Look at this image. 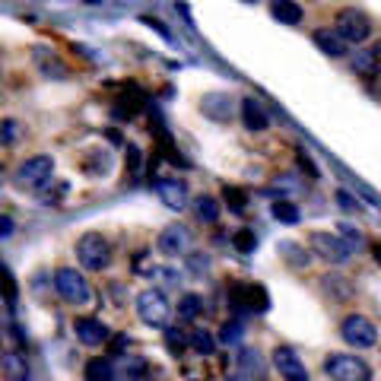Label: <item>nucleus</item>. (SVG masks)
Instances as JSON below:
<instances>
[{
    "label": "nucleus",
    "mask_w": 381,
    "mask_h": 381,
    "mask_svg": "<svg viewBox=\"0 0 381 381\" xmlns=\"http://www.w3.org/2000/svg\"><path fill=\"white\" fill-rule=\"evenodd\" d=\"M76 258H80V264L86 267V270L99 273L111 264V245H108L99 232H86L76 241Z\"/></svg>",
    "instance_id": "1"
},
{
    "label": "nucleus",
    "mask_w": 381,
    "mask_h": 381,
    "mask_svg": "<svg viewBox=\"0 0 381 381\" xmlns=\"http://www.w3.org/2000/svg\"><path fill=\"white\" fill-rule=\"evenodd\" d=\"M137 315H140V321L150 324V327H165V324H169V315H171V305L159 289H143L137 296Z\"/></svg>",
    "instance_id": "2"
},
{
    "label": "nucleus",
    "mask_w": 381,
    "mask_h": 381,
    "mask_svg": "<svg viewBox=\"0 0 381 381\" xmlns=\"http://www.w3.org/2000/svg\"><path fill=\"white\" fill-rule=\"evenodd\" d=\"M340 337L356 349H368L378 343V327L362 315H346L340 324Z\"/></svg>",
    "instance_id": "3"
},
{
    "label": "nucleus",
    "mask_w": 381,
    "mask_h": 381,
    "mask_svg": "<svg viewBox=\"0 0 381 381\" xmlns=\"http://www.w3.org/2000/svg\"><path fill=\"white\" fill-rule=\"evenodd\" d=\"M229 298H232L235 308L254 311V315H264V311L270 308V296H267V289L258 283H232Z\"/></svg>",
    "instance_id": "4"
},
{
    "label": "nucleus",
    "mask_w": 381,
    "mask_h": 381,
    "mask_svg": "<svg viewBox=\"0 0 381 381\" xmlns=\"http://www.w3.org/2000/svg\"><path fill=\"white\" fill-rule=\"evenodd\" d=\"M54 289L61 292V298H67L70 305H86L89 296H92L86 279H83V273H76L73 267H61V270L54 273Z\"/></svg>",
    "instance_id": "5"
},
{
    "label": "nucleus",
    "mask_w": 381,
    "mask_h": 381,
    "mask_svg": "<svg viewBox=\"0 0 381 381\" xmlns=\"http://www.w3.org/2000/svg\"><path fill=\"white\" fill-rule=\"evenodd\" d=\"M324 372L330 378H340V381H356V378H368V365L359 359V356H346V353H330L324 359Z\"/></svg>",
    "instance_id": "6"
},
{
    "label": "nucleus",
    "mask_w": 381,
    "mask_h": 381,
    "mask_svg": "<svg viewBox=\"0 0 381 381\" xmlns=\"http://www.w3.org/2000/svg\"><path fill=\"white\" fill-rule=\"evenodd\" d=\"M334 29L340 32L343 42H353V44L365 42V38L372 35V23H368L359 10H340L334 19Z\"/></svg>",
    "instance_id": "7"
},
{
    "label": "nucleus",
    "mask_w": 381,
    "mask_h": 381,
    "mask_svg": "<svg viewBox=\"0 0 381 381\" xmlns=\"http://www.w3.org/2000/svg\"><path fill=\"white\" fill-rule=\"evenodd\" d=\"M311 248H315V254H321L324 260H330V264H346L349 254H353L349 241H343L340 235H330V232L311 235Z\"/></svg>",
    "instance_id": "8"
},
{
    "label": "nucleus",
    "mask_w": 381,
    "mask_h": 381,
    "mask_svg": "<svg viewBox=\"0 0 381 381\" xmlns=\"http://www.w3.org/2000/svg\"><path fill=\"white\" fill-rule=\"evenodd\" d=\"M51 171H54L51 156H32L16 169V181L23 184V188H42L51 178Z\"/></svg>",
    "instance_id": "9"
},
{
    "label": "nucleus",
    "mask_w": 381,
    "mask_h": 381,
    "mask_svg": "<svg viewBox=\"0 0 381 381\" xmlns=\"http://www.w3.org/2000/svg\"><path fill=\"white\" fill-rule=\"evenodd\" d=\"M273 368H277L283 378H292V381H308V368L302 365L296 353L289 346H277L273 349Z\"/></svg>",
    "instance_id": "10"
},
{
    "label": "nucleus",
    "mask_w": 381,
    "mask_h": 381,
    "mask_svg": "<svg viewBox=\"0 0 381 381\" xmlns=\"http://www.w3.org/2000/svg\"><path fill=\"white\" fill-rule=\"evenodd\" d=\"M73 330H76V340L86 343V346H102V343H108V337H111V330H108L99 318H76Z\"/></svg>",
    "instance_id": "11"
},
{
    "label": "nucleus",
    "mask_w": 381,
    "mask_h": 381,
    "mask_svg": "<svg viewBox=\"0 0 381 381\" xmlns=\"http://www.w3.org/2000/svg\"><path fill=\"white\" fill-rule=\"evenodd\" d=\"M156 190H159V197H162L165 207H171V210L188 207V184H184L181 178H159Z\"/></svg>",
    "instance_id": "12"
},
{
    "label": "nucleus",
    "mask_w": 381,
    "mask_h": 381,
    "mask_svg": "<svg viewBox=\"0 0 381 381\" xmlns=\"http://www.w3.org/2000/svg\"><path fill=\"white\" fill-rule=\"evenodd\" d=\"M184 248H188V229L184 226L162 229V235H159V251L162 254H184Z\"/></svg>",
    "instance_id": "13"
},
{
    "label": "nucleus",
    "mask_w": 381,
    "mask_h": 381,
    "mask_svg": "<svg viewBox=\"0 0 381 381\" xmlns=\"http://www.w3.org/2000/svg\"><path fill=\"white\" fill-rule=\"evenodd\" d=\"M241 121H245V127H248V131H254V133L267 131V111H264V105H260L258 99H245V102H241Z\"/></svg>",
    "instance_id": "14"
},
{
    "label": "nucleus",
    "mask_w": 381,
    "mask_h": 381,
    "mask_svg": "<svg viewBox=\"0 0 381 381\" xmlns=\"http://www.w3.org/2000/svg\"><path fill=\"white\" fill-rule=\"evenodd\" d=\"M315 44L327 57H343V54H346V42L340 38V32H337V29H318L315 32Z\"/></svg>",
    "instance_id": "15"
},
{
    "label": "nucleus",
    "mask_w": 381,
    "mask_h": 381,
    "mask_svg": "<svg viewBox=\"0 0 381 381\" xmlns=\"http://www.w3.org/2000/svg\"><path fill=\"white\" fill-rule=\"evenodd\" d=\"M270 13H273V19H279L283 25H298L302 23V6H298L296 0H273Z\"/></svg>",
    "instance_id": "16"
},
{
    "label": "nucleus",
    "mask_w": 381,
    "mask_h": 381,
    "mask_svg": "<svg viewBox=\"0 0 381 381\" xmlns=\"http://www.w3.org/2000/svg\"><path fill=\"white\" fill-rule=\"evenodd\" d=\"M200 311H203V298H200V296L188 292V296L178 298V318H181V321H194Z\"/></svg>",
    "instance_id": "17"
},
{
    "label": "nucleus",
    "mask_w": 381,
    "mask_h": 381,
    "mask_svg": "<svg viewBox=\"0 0 381 381\" xmlns=\"http://www.w3.org/2000/svg\"><path fill=\"white\" fill-rule=\"evenodd\" d=\"M190 346V337L181 334L178 327H169L165 330V349H169L171 356H184V349Z\"/></svg>",
    "instance_id": "18"
},
{
    "label": "nucleus",
    "mask_w": 381,
    "mask_h": 381,
    "mask_svg": "<svg viewBox=\"0 0 381 381\" xmlns=\"http://www.w3.org/2000/svg\"><path fill=\"white\" fill-rule=\"evenodd\" d=\"M190 349L200 356H213V349H216L213 334H207V330H190Z\"/></svg>",
    "instance_id": "19"
},
{
    "label": "nucleus",
    "mask_w": 381,
    "mask_h": 381,
    "mask_svg": "<svg viewBox=\"0 0 381 381\" xmlns=\"http://www.w3.org/2000/svg\"><path fill=\"white\" fill-rule=\"evenodd\" d=\"M197 219L200 222H216L219 219V203L213 200V197H197Z\"/></svg>",
    "instance_id": "20"
},
{
    "label": "nucleus",
    "mask_w": 381,
    "mask_h": 381,
    "mask_svg": "<svg viewBox=\"0 0 381 381\" xmlns=\"http://www.w3.org/2000/svg\"><path fill=\"white\" fill-rule=\"evenodd\" d=\"M270 213H273V219H279V222H298V207L289 200H277L270 207Z\"/></svg>",
    "instance_id": "21"
},
{
    "label": "nucleus",
    "mask_w": 381,
    "mask_h": 381,
    "mask_svg": "<svg viewBox=\"0 0 381 381\" xmlns=\"http://www.w3.org/2000/svg\"><path fill=\"white\" fill-rule=\"evenodd\" d=\"M111 375H114V372H111V362L102 359V356L86 365V378H89V381H102V378H111Z\"/></svg>",
    "instance_id": "22"
},
{
    "label": "nucleus",
    "mask_w": 381,
    "mask_h": 381,
    "mask_svg": "<svg viewBox=\"0 0 381 381\" xmlns=\"http://www.w3.org/2000/svg\"><path fill=\"white\" fill-rule=\"evenodd\" d=\"M222 200H226L229 207L235 210V213H241V210H245V203H248V194L241 188H229V184H226V188H222Z\"/></svg>",
    "instance_id": "23"
},
{
    "label": "nucleus",
    "mask_w": 381,
    "mask_h": 381,
    "mask_svg": "<svg viewBox=\"0 0 381 381\" xmlns=\"http://www.w3.org/2000/svg\"><path fill=\"white\" fill-rule=\"evenodd\" d=\"M232 245L238 248L241 254H251V251H254V245H258V238H254L251 229H238V232L232 235Z\"/></svg>",
    "instance_id": "24"
},
{
    "label": "nucleus",
    "mask_w": 381,
    "mask_h": 381,
    "mask_svg": "<svg viewBox=\"0 0 381 381\" xmlns=\"http://www.w3.org/2000/svg\"><path fill=\"white\" fill-rule=\"evenodd\" d=\"M238 334H241V327H238V324H222V334H219V340H222V343H235V340H238Z\"/></svg>",
    "instance_id": "25"
},
{
    "label": "nucleus",
    "mask_w": 381,
    "mask_h": 381,
    "mask_svg": "<svg viewBox=\"0 0 381 381\" xmlns=\"http://www.w3.org/2000/svg\"><path fill=\"white\" fill-rule=\"evenodd\" d=\"M127 169H131V171L140 169V150H137V146H127Z\"/></svg>",
    "instance_id": "26"
},
{
    "label": "nucleus",
    "mask_w": 381,
    "mask_h": 381,
    "mask_svg": "<svg viewBox=\"0 0 381 381\" xmlns=\"http://www.w3.org/2000/svg\"><path fill=\"white\" fill-rule=\"evenodd\" d=\"M298 165H302V169H305V171H308V175H311V178H318V169H315V162H311V159H308V156H305V152H298Z\"/></svg>",
    "instance_id": "27"
},
{
    "label": "nucleus",
    "mask_w": 381,
    "mask_h": 381,
    "mask_svg": "<svg viewBox=\"0 0 381 381\" xmlns=\"http://www.w3.org/2000/svg\"><path fill=\"white\" fill-rule=\"evenodd\" d=\"M337 200H340V207H343V210H353V207H356V200L346 194V190H337Z\"/></svg>",
    "instance_id": "28"
},
{
    "label": "nucleus",
    "mask_w": 381,
    "mask_h": 381,
    "mask_svg": "<svg viewBox=\"0 0 381 381\" xmlns=\"http://www.w3.org/2000/svg\"><path fill=\"white\" fill-rule=\"evenodd\" d=\"M13 133H16V121H4V140L6 143L13 140Z\"/></svg>",
    "instance_id": "29"
},
{
    "label": "nucleus",
    "mask_w": 381,
    "mask_h": 381,
    "mask_svg": "<svg viewBox=\"0 0 381 381\" xmlns=\"http://www.w3.org/2000/svg\"><path fill=\"white\" fill-rule=\"evenodd\" d=\"M146 25H152V29H156V32H159V35H162V38H169V29H165V25L159 23V19H146Z\"/></svg>",
    "instance_id": "30"
},
{
    "label": "nucleus",
    "mask_w": 381,
    "mask_h": 381,
    "mask_svg": "<svg viewBox=\"0 0 381 381\" xmlns=\"http://www.w3.org/2000/svg\"><path fill=\"white\" fill-rule=\"evenodd\" d=\"M10 232H13V219H10V216H4V219H0V235L6 238Z\"/></svg>",
    "instance_id": "31"
},
{
    "label": "nucleus",
    "mask_w": 381,
    "mask_h": 381,
    "mask_svg": "<svg viewBox=\"0 0 381 381\" xmlns=\"http://www.w3.org/2000/svg\"><path fill=\"white\" fill-rule=\"evenodd\" d=\"M13 296H16V283H13V277H10V273H6V298H10V302H13Z\"/></svg>",
    "instance_id": "32"
},
{
    "label": "nucleus",
    "mask_w": 381,
    "mask_h": 381,
    "mask_svg": "<svg viewBox=\"0 0 381 381\" xmlns=\"http://www.w3.org/2000/svg\"><path fill=\"white\" fill-rule=\"evenodd\" d=\"M372 254H375V260L381 264V241H372Z\"/></svg>",
    "instance_id": "33"
},
{
    "label": "nucleus",
    "mask_w": 381,
    "mask_h": 381,
    "mask_svg": "<svg viewBox=\"0 0 381 381\" xmlns=\"http://www.w3.org/2000/svg\"><path fill=\"white\" fill-rule=\"evenodd\" d=\"M372 54H375V57H381V42H378V44H375V48H372Z\"/></svg>",
    "instance_id": "34"
},
{
    "label": "nucleus",
    "mask_w": 381,
    "mask_h": 381,
    "mask_svg": "<svg viewBox=\"0 0 381 381\" xmlns=\"http://www.w3.org/2000/svg\"><path fill=\"white\" fill-rule=\"evenodd\" d=\"M245 4H254V0H245Z\"/></svg>",
    "instance_id": "35"
}]
</instances>
